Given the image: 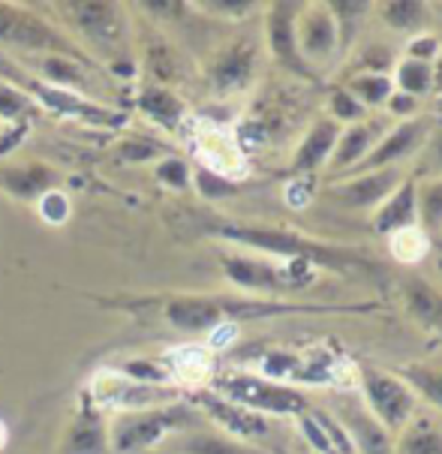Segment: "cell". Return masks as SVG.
I'll list each match as a JSON object with an SVG mask.
<instances>
[{"mask_svg":"<svg viewBox=\"0 0 442 454\" xmlns=\"http://www.w3.org/2000/svg\"><path fill=\"white\" fill-rule=\"evenodd\" d=\"M217 235L226 238L232 244L253 250L256 256H274L283 262H307V265H322L331 271H349V268L367 265L359 259V253L328 247V244L310 241V238L289 232V229H274V226H220Z\"/></svg>","mask_w":442,"mask_h":454,"instance_id":"6da1fadb","label":"cell"},{"mask_svg":"<svg viewBox=\"0 0 442 454\" xmlns=\"http://www.w3.org/2000/svg\"><path fill=\"white\" fill-rule=\"evenodd\" d=\"M196 425V410L190 403H169L157 410L123 412L108 425V451L112 454H145L160 449L175 434H187Z\"/></svg>","mask_w":442,"mask_h":454,"instance_id":"7a4b0ae2","label":"cell"},{"mask_svg":"<svg viewBox=\"0 0 442 454\" xmlns=\"http://www.w3.org/2000/svg\"><path fill=\"white\" fill-rule=\"evenodd\" d=\"M295 310H307V307L229 301V298H211V295H175L162 304V319L178 331L211 334L214 328L226 325V322L238 317H274V313H295Z\"/></svg>","mask_w":442,"mask_h":454,"instance_id":"3957f363","label":"cell"},{"mask_svg":"<svg viewBox=\"0 0 442 454\" xmlns=\"http://www.w3.org/2000/svg\"><path fill=\"white\" fill-rule=\"evenodd\" d=\"M211 391L256 415H304L310 400L298 388L265 380L262 373H214Z\"/></svg>","mask_w":442,"mask_h":454,"instance_id":"277c9868","label":"cell"},{"mask_svg":"<svg viewBox=\"0 0 442 454\" xmlns=\"http://www.w3.org/2000/svg\"><path fill=\"white\" fill-rule=\"evenodd\" d=\"M60 12H67L69 25L79 34V49H91L97 58L114 64L123 55L127 45V19L121 4L108 0H79V4H58Z\"/></svg>","mask_w":442,"mask_h":454,"instance_id":"5b68a950","label":"cell"},{"mask_svg":"<svg viewBox=\"0 0 442 454\" xmlns=\"http://www.w3.org/2000/svg\"><path fill=\"white\" fill-rule=\"evenodd\" d=\"M0 45L25 49L30 55H64L84 60V51L73 36L36 15L30 6L19 4H0Z\"/></svg>","mask_w":442,"mask_h":454,"instance_id":"8992f818","label":"cell"},{"mask_svg":"<svg viewBox=\"0 0 442 454\" xmlns=\"http://www.w3.org/2000/svg\"><path fill=\"white\" fill-rule=\"evenodd\" d=\"M88 400L99 412H142L157 410V406L181 403V388L175 386H147V382H136L123 376L114 367H103L91 376Z\"/></svg>","mask_w":442,"mask_h":454,"instance_id":"52a82bcc","label":"cell"},{"mask_svg":"<svg viewBox=\"0 0 442 454\" xmlns=\"http://www.w3.org/2000/svg\"><path fill=\"white\" fill-rule=\"evenodd\" d=\"M220 265L229 283H235L244 292H253V295H277V292L295 289L310 280V271H313V265H307V262L277 265V262L250 256V253H229L220 259Z\"/></svg>","mask_w":442,"mask_h":454,"instance_id":"ba28073f","label":"cell"},{"mask_svg":"<svg viewBox=\"0 0 442 454\" xmlns=\"http://www.w3.org/2000/svg\"><path fill=\"white\" fill-rule=\"evenodd\" d=\"M359 388L364 397V406L370 415L383 425L389 434H403V427L413 421L415 415V391L400 380V376H389L374 367H361L359 371Z\"/></svg>","mask_w":442,"mask_h":454,"instance_id":"9c48e42d","label":"cell"},{"mask_svg":"<svg viewBox=\"0 0 442 454\" xmlns=\"http://www.w3.org/2000/svg\"><path fill=\"white\" fill-rule=\"evenodd\" d=\"M21 82H25V94L34 99L36 106L64 114V118H75V121H84V124H94V127H121L123 121H127L121 112L106 109V106L94 103V99L84 97V94H75V90L54 88V84H45L40 79H28V75Z\"/></svg>","mask_w":442,"mask_h":454,"instance_id":"30bf717a","label":"cell"},{"mask_svg":"<svg viewBox=\"0 0 442 454\" xmlns=\"http://www.w3.org/2000/svg\"><path fill=\"white\" fill-rule=\"evenodd\" d=\"M193 148H196V157H199L196 166H205V168H211V172L223 175V178H232V181L247 175L244 148L226 127L199 124Z\"/></svg>","mask_w":442,"mask_h":454,"instance_id":"8fae6325","label":"cell"},{"mask_svg":"<svg viewBox=\"0 0 442 454\" xmlns=\"http://www.w3.org/2000/svg\"><path fill=\"white\" fill-rule=\"evenodd\" d=\"M193 403L199 406L217 427H223L235 440H262L268 434V419L265 415H256L244 406L232 403V400L214 395L211 388H201L193 395Z\"/></svg>","mask_w":442,"mask_h":454,"instance_id":"7c38bea8","label":"cell"},{"mask_svg":"<svg viewBox=\"0 0 442 454\" xmlns=\"http://www.w3.org/2000/svg\"><path fill=\"white\" fill-rule=\"evenodd\" d=\"M430 136V121L424 118H409V121H400L398 127L389 129L383 138H379V145L374 151H370V157L364 160L359 168L364 172H376V168H394L400 163V160L413 157V153L422 148L424 142H428Z\"/></svg>","mask_w":442,"mask_h":454,"instance_id":"4fadbf2b","label":"cell"},{"mask_svg":"<svg viewBox=\"0 0 442 454\" xmlns=\"http://www.w3.org/2000/svg\"><path fill=\"white\" fill-rule=\"evenodd\" d=\"M298 15L301 6L298 4H274L268 12V45H271V55L280 60L283 67H289L292 73L307 75L310 79V69L304 64L298 51Z\"/></svg>","mask_w":442,"mask_h":454,"instance_id":"5bb4252c","label":"cell"},{"mask_svg":"<svg viewBox=\"0 0 442 454\" xmlns=\"http://www.w3.org/2000/svg\"><path fill=\"white\" fill-rule=\"evenodd\" d=\"M337 25L331 19L328 6H307L304 15L298 19V51L304 64H322L337 51Z\"/></svg>","mask_w":442,"mask_h":454,"instance_id":"9a60e30c","label":"cell"},{"mask_svg":"<svg viewBox=\"0 0 442 454\" xmlns=\"http://www.w3.org/2000/svg\"><path fill=\"white\" fill-rule=\"evenodd\" d=\"M60 454H112L108 451V425L94 403H84L75 421L67 427Z\"/></svg>","mask_w":442,"mask_h":454,"instance_id":"2e32d148","label":"cell"},{"mask_svg":"<svg viewBox=\"0 0 442 454\" xmlns=\"http://www.w3.org/2000/svg\"><path fill=\"white\" fill-rule=\"evenodd\" d=\"M403 184L400 168H376V172H361L359 178L346 181L343 187H337V196L346 205H359V207H379L389 199L394 190Z\"/></svg>","mask_w":442,"mask_h":454,"instance_id":"e0dca14e","label":"cell"},{"mask_svg":"<svg viewBox=\"0 0 442 454\" xmlns=\"http://www.w3.org/2000/svg\"><path fill=\"white\" fill-rule=\"evenodd\" d=\"M415 190H418L415 181H403L400 187L394 190V193L376 207V217H374L376 235L389 238L394 232H403V229L418 226V199H415Z\"/></svg>","mask_w":442,"mask_h":454,"instance_id":"ac0fdd59","label":"cell"},{"mask_svg":"<svg viewBox=\"0 0 442 454\" xmlns=\"http://www.w3.org/2000/svg\"><path fill=\"white\" fill-rule=\"evenodd\" d=\"M343 421L340 425L346 427V434L352 436L359 454H391V434L385 430L379 421L370 415V410L364 403H352L343 406Z\"/></svg>","mask_w":442,"mask_h":454,"instance_id":"d6986e66","label":"cell"},{"mask_svg":"<svg viewBox=\"0 0 442 454\" xmlns=\"http://www.w3.org/2000/svg\"><path fill=\"white\" fill-rule=\"evenodd\" d=\"M253 67H256L253 49L244 43H238L223 51V55H217L211 69H208V75H211V84L220 90V94H232V90H241L250 84Z\"/></svg>","mask_w":442,"mask_h":454,"instance_id":"ffe728a7","label":"cell"},{"mask_svg":"<svg viewBox=\"0 0 442 454\" xmlns=\"http://www.w3.org/2000/svg\"><path fill=\"white\" fill-rule=\"evenodd\" d=\"M337 138H340V124H337V121H331V118L316 121V124L307 129V136H304V142L298 145V151H295L292 168L298 175L316 172V168H320L325 160L335 153Z\"/></svg>","mask_w":442,"mask_h":454,"instance_id":"44dd1931","label":"cell"},{"mask_svg":"<svg viewBox=\"0 0 442 454\" xmlns=\"http://www.w3.org/2000/svg\"><path fill=\"white\" fill-rule=\"evenodd\" d=\"M379 138H383V124H376V121H361V124L340 129L337 148L331 153V166L335 168L361 166L370 157V151L379 145Z\"/></svg>","mask_w":442,"mask_h":454,"instance_id":"7402d4cb","label":"cell"},{"mask_svg":"<svg viewBox=\"0 0 442 454\" xmlns=\"http://www.w3.org/2000/svg\"><path fill=\"white\" fill-rule=\"evenodd\" d=\"M58 172L45 163H28V166H6L0 172V184H4L6 193L15 199H43L49 190H54Z\"/></svg>","mask_w":442,"mask_h":454,"instance_id":"603a6c76","label":"cell"},{"mask_svg":"<svg viewBox=\"0 0 442 454\" xmlns=\"http://www.w3.org/2000/svg\"><path fill=\"white\" fill-rule=\"evenodd\" d=\"M172 382H184V386H205L214 380V358L205 346H181V349L166 356Z\"/></svg>","mask_w":442,"mask_h":454,"instance_id":"cb8c5ba5","label":"cell"},{"mask_svg":"<svg viewBox=\"0 0 442 454\" xmlns=\"http://www.w3.org/2000/svg\"><path fill=\"white\" fill-rule=\"evenodd\" d=\"M138 112L145 114L147 121H154L162 129H181V124L187 121V106L184 99L175 94V90L166 88H145L136 99Z\"/></svg>","mask_w":442,"mask_h":454,"instance_id":"d4e9b609","label":"cell"},{"mask_svg":"<svg viewBox=\"0 0 442 454\" xmlns=\"http://www.w3.org/2000/svg\"><path fill=\"white\" fill-rule=\"evenodd\" d=\"M406 298V310L428 328L442 331V295L433 286H428L424 280H409L403 289Z\"/></svg>","mask_w":442,"mask_h":454,"instance_id":"484cf974","label":"cell"},{"mask_svg":"<svg viewBox=\"0 0 442 454\" xmlns=\"http://www.w3.org/2000/svg\"><path fill=\"white\" fill-rule=\"evenodd\" d=\"M391 84H398L400 94H406L413 99L428 97V94H433V64L403 58L398 64V69H394V82Z\"/></svg>","mask_w":442,"mask_h":454,"instance_id":"4316f807","label":"cell"},{"mask_svg":"<svg viewBox=\"0 0 442 454\" xmlns=\"http://www.w3.org/2000/svg\"><path fill=\"white\" fill-rule=\"evenodd\" d=\"M400 380L415 391V397H424L430 406L442 410V367H437V364H406L400 371Z\"/></svg>","mask_w":442,"mask_h":454,"instance_id":"83f0119b","label":"cell"},{"mask_svg":"<svg viewBox=\"0 0 442 454\" xmlns=\"http://www.w3.org/2000/svg\"><path fill=\"white\" fill-rule=\"evenodd\" d=\"M383 12V21L391 30H400V34H409V30H418L428 21V6L415 4V0H391V4L379 6Z\"/></svg>","mask_w":442,"mask_h":454,"instance_id":"f1b7e54d","label":"cell"},{"mask_svg":"<svg viewBox=\"0 0 442 454\" xmlns=\"http://www.w3.org/2000/svg\"><path fill=\"white\" fill-rule=\"evenodd\" d=\"M389 250H391L394 259L403 262V265H415V262H422L424 256H428L430 238L422 226L403 229V232L389 235Z\"/></svg>","mask_w":442,"mask_h":454,"instance_id":"f546056e","label":"cell"},{"mask_svg":"<svg viewBox=\"0 0 442 454\" xmlns=\"http://www.w3.org/2000/svg\"><path fill=\"white\" fill-rule=\"evenodd\" d=\"M349 94H352L359 103L367 109V106H385L389 97L394 94V84L389 75H374V73H359L352 82H349Z\"/></svg>","mask_w":442,"mask_h":454,"instance_id":"4dcf8cb0","label":"cell"},{"mask_svg":"<svg viewBox=\"0 0 442 454\" xmlns=\"http://www.w3.org/2000/svg\"><path fill=\"white\" fill-rule=\"evenodd\" d=\"M400 449L403 454H442V434L437 430V425L418 419L403 427Z\"/></svg>","mask_w":442,"mask_h":454,"instance_id":"1f68e13d","label":"cell"},{"mask_svg":"<svg viewBox=\"0 0 442 454\" xmlns=\"http://www.w3.org/2000/svg\"><path fill=\"white\" fill-rule=\"evenodd\" d=\"M418 199V226L424 232H439L442 229V178L428 181L415 190Z\"/></svg>","mask_w":442,"mask_h":454,"instance_id":"d6a6232c","label":"cell"},{"mask_svg":"<svg viewBox=\"0 0 442 454\" xmlns=\"http://www.w3.org/2000/svg\"><path fill=\"white\" fill-rule=\"evenodd\" d=\"M114 371H121L123 376H130L136 382H147V386H175L166 358H130L114 367Z\"/></svg>","mask_w":442,"mask_h":454,"instance_id":"836d02e7","label":"cell"},{"mask_svg":"<svg viewBox=\"0 0 442 454\" xmlns=\"http://www.w3.org/2000/svg\"><path fill=\"white\" fill-rule=\"evenodd\" d=\"M175 449L181 454H247L241 445L226 440L217 434H181V440L175 442Z\"/></svg>","mask_w":442,"mask_h":454,"instance_id":"e575fe53","label":"cell"},{"mask_svg":"<svg viewBox=\"0 0 442 454\" xmlns=\"http://www.w3.org/2000/svg\"><path fill=\"white\" fill-rule=\"evenodd\" d=\"M36 109V103L30 99L19 84H12L10 79H0V121H21L25 114Z\"/></svg>","mask_w":442,"mask_h":454,"instance_id":"d590c367","label":"cell"},{"mask_svg":"<svg viewBox=\"0 0 442 454\" xmlns=\"http://www.w3.org/2000/svg\"><path fill=\"white\" fill-rule=\"evenodd\" d=\"M193 184H196L199 196L205 199H232L238 193V184L232 178H223V175L211 172L205 166H196L193 168Z\"/></svg>","mask_w":442,"mask_h":454,"instance_id":"8d00e7d4","label":"cell"},{"mask_svg":"<svg viewBox=\"0 0 442 454\" xmlns=\"http://www.w3.org/2000/svg\"><path fill=\"white\" fill-rule=\"evenodd\" d=\"M367 10H370L367 4H328V12L337 25L340 45H349V40L355 36V30H359V21H361L359 15H364Z\"/></svg>","mask_w":442,"mask_h":454,"instance_id":"74e56055","label":"cell"},{"mask_svg":"<svg viewBox=\"0 0 442 454\" xmlns=\"http://www.w3.org/2000/svg\"><path fill=\"white\" fill-rule=\"evenodd\" d=\"M154 175H157L160 184H166V187H172V190H187L193 181V168L187 160H181V157L160 160L157 168H154Z\"/></svg>","mask_w":442,"mask_h":454,"instance_id":"f35d334b","label":"cell"},{"mask_svg":"<svg viewBox=\"0 0 442 454\" xmlns=\"http://www.w3.org/2000/svg\"><path fill=\"white\" fill-rule=\"evenodd\" d=\"M331 114H335L331 121H337V124H361L367 118V109L346 88H337L331 94Z\"/></svg>","mask_w":442,"mask_h":454,"instance_id":"ab89813d","label":"cell"},{"mask_svg":"<svg viewBox=\"0 0 442 454\" xmlns=\"http://www.w3.org/2000/svg\"><path fill=\"white\" fill-rule=\"evenodd\" d=\"M166 151L160 142H151V138H145V136H130V138H123V145H121V160L123 163H147V160H154V157H160V153Z\"/></svg>","mask_w":442,"mask_h":454,"instance_id":"60d3db41","label":"cell"},{"mask_svg":"<svg viewBox=\"0 0 442 454\" xmlns=\"http://www.w3.org/2000/svg\"><path fill=\"white\" fill-rule=\"evenodd\" d=\"M69 211H73V205H69V196L64 190H49L43 199H40V217L45 223H51V226H60V223L69 220Z\"/></svg>","mask_w":442,"mask_h":454,"instance_id":"b9f144b4","label":"cell"},{"mask_svg":"<svg viewBox=\"0 0 442 454\" xmlns=\"http://www.w3.org/2000/svg\"><path fill=\"white\" fill-rule=\"evenodd\" d=\"M439 51H442V45L437 36H415L413 43L406 45V58L409 60H424V64H433V60L439 58Z\"/></svg>","mask_w":442,"mask_h":454,"instance_id":"7bdbcfd3","label":"cell"},{"mask_svg":"<svg viewBox=\"0 0 442 454\" xmlns=\"http://www.w3.org/2000/svg\"><path fill=\"white\" fill-rule=\"evenodd\" d=\"M385 67H391V51L383 49V45H370V49L359 58V69H361V73L383 75Z\"/></svg>","mask_w":442,"mask_h":454,"instance_id":"ee69618b","label":"cell"},{"mask_svg":"<svg viewBox=\"0 0 442 454\" xmlns=\"http://www.w3.org/2000/svg\"><path fill=\"white\" fill-rule=\"evenodd\" d=\"M424 145H428V148H424V163H428V172L439 175V178H442V133L430 136Z\"/></svg>","mask_w":442,"mask_h":454,"instance_id":"f6af8a7d","label":"cell"},{"mask_svg":"<svg viewBox=\"0 0 442 454\" xmlns=\"http://www.w3.org/2000/svg\"><path fill=\"white\" fill-rule=\"evenodd\" d=\"M389 109L394 112V114H409V112H415V106H418V99H413V97H406V94H400V90H394V94L389 97Z\"/></svg>","mask_w":442,"mask_h":454,"instance_id":"bcb514c9","label":"cell"},{"mask_svg":"<svg viewBox=\"0 0 442 454\" xmlns=\"http://www.w3.org/2000/svg\"><path fill=\"white\" fill-rule=\"evenodd\" d=\"M205 10H214V12H232V15H241V12H250L253 4H205Z\"/></svg>","mask_w":442,"mask_h":454,"instance_id":"7dc6e473","label":"cell"},{"mask_svg":"<svg viewBox=\"0 0 442 454\" xmlns=\"http://www.w3.org/2000/svg\"><path fill=\"white\" fill-rule=\"evenodd\" d=\"M433 94H442V51H439V58L433 60Z\"/></svg>","mask_w":442,"mask_h":454,"instance_id":"c3c4849f","label":"cell"},{"mask_svg":"<svg viewBox=\"0 0 442 454\" xmlns=\"http://www.w3.org/2000/svg\"><path fill=\"white\" fill-rule=\"evenodd\" d=\"M4 445H6V425L0 421V449H4Z\"/></svg>","mask_w":442,"mask_h":454,"instance_id":"681fc988","label":"cell"}]
</instances>
